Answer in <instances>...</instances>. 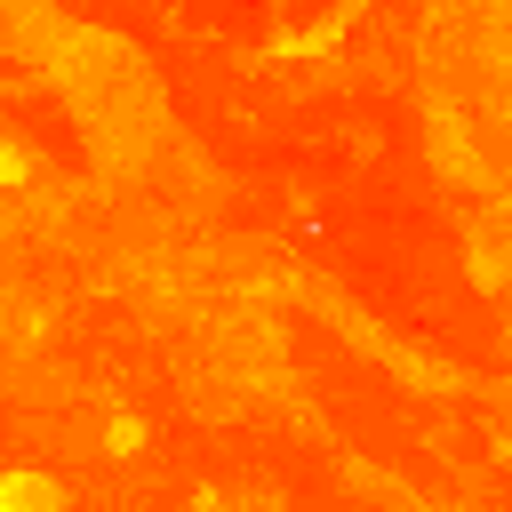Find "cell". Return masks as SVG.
Masks as SVG:
<instances>
[{
	"label": "cell",
	"mask_w": 512,
	"mask_h": 512,
	"mask_svg": "<svg viewBox=\"0 0 512 512\" xmlns=\"http://www.w3.org/2000/svg\"><path fill=\"white\" fill-rule=\"evenodd\" d=\"M24 176H32V160H24L16 144H0V184H24Z\"/></svg>",
	"instance_id": "cell-3"
},
{
	"label": "cell",
	"mask_w": 512,
	"mask_h": 512,
	"mask_svg": "<svg viewBox=\"0 0 512 512\" xmlns=\"http://www.w3.org/2000/svg\"><path fill=\"white\" fill-rule=\"evenodd\" d=\"M0 512H64L56 472H0Z\"/></svg>",
	"instance_id": "cell-1"
},
{
	"label": "cell",
	"mask_w": 512,
	"mask_h": 512,
	"mask_svg": "<svg viewBox=\"0 0 512 512\" xmlns=\"http://www.w3.org/2000/svg\"><path fill=\"white\" fill-rule=\"evenodd\" d=\"M136 448H144V424L136 416H112L104 424V456H136Z\"/></svg>",
	"instance_id": "cell-2"
}]
</instances>
